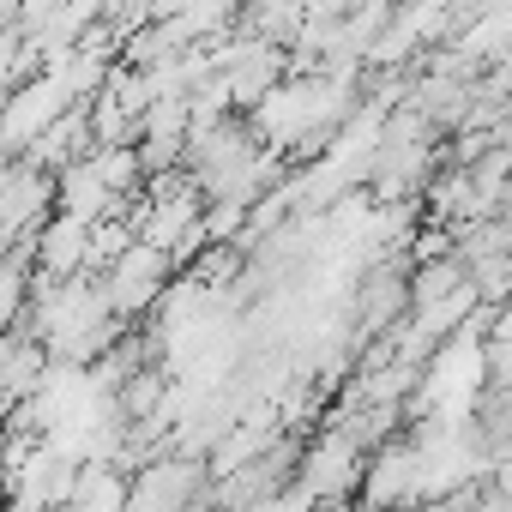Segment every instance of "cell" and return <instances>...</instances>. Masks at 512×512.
<instances>
[{"label":"cell","instance_id":"cell-1","mask_svg":"<svg viewBox=\"0 0 512 512\" xmlns=\"http://www.w3.org/2000/svg\"><path fill=\"white\" fill-rule=\"evenodd\" d=\"M169 253H157V247H145V241H133L127 253H115V260L103 266V308L115 314V320H133V314H145L163 290H169Z\"/></svg>","mask_w":512,"mask_h":512},{"label":"cell","instance_id":"cell-2","mask_svg":"<svg viewBox=\"0 0 512 512\" xmlns=\"http://www.w3.org/2000/svg\"><path fill=\"white\" fill-rule=\"evenodd\" d=\"M67 109H73V97H67V85H61L55 73L19 85V91L7 97V109H0V145H7V151H25V145H31L49 121H61Z\"/></svg>","mask_w":512,"mask_h":512},{"label":"cell","instance_id":"cell-3","mask_svg":"<svg viewBox=\"0 0 512 512\" xmlns=\"http://www.w3.org/2000/svg\"><path fill=\"white\" fill-rule=\"evenodd\" d=\"M31 253H37V272L49 284H67L91 266V223L67 217V211H49V223L31 235Z\"/></svg>","mask_w":512,"mask_h":512},{"label":"cell","instance_id":"cell-4","mask_svg":"<svg viewBox=\"0 0 512 512\" xmlns=\"http://www.w3.org/2000/svg\"><path fill=\"white\" fill-rule=\"evenodd\" d=\"M362 464H368V452L344 434V428H332L314 452H308V470H302V494L308 500H332V494H350L356 488V476H362Z\"/></svg>","mask_w":512,"mask_h":512},{"label":"cell","instance_id":"cell-5","mask_svg":"<svg viewBox=\"0 0 512 512\" xmlns=\"http://www.w3.org/2000/svg\"><path fill=\"white\" fill-rule=\"evenodd\" d=\"M193 494H199V464L193 458H169V464H151L121 494V512H187Z\"/></svg>","mask_w":512,"mask_h":512},{"label":"cell","instance_id":"cell-6","mask_svg":"<svg viewBox=\"0 0 512 512\" xmlns=\"http://www.w3.org/2000/svg\"><path fill=\"white\" fill-rule=\"evenodd\" d=\"M500 25H506V13H500V7H488V13H482V19H476L464 37H458V49H464V55H482V61H494V55H500Z\"/></svg>","mask_w":512,"mask_h":512},{"label":"cell","instance_id":"cell-7","mask_svg":"<svg viewBox=\"0 0 512 512\" xmlns=\"http://www.w3.org/2000/svg\"><path fill=\"white\" fill-rule=\"evenodd\" d=\"M404 512H416V506H404Z\"/></svg>","mask_w":512,"mask_h":512}]
</instances>
